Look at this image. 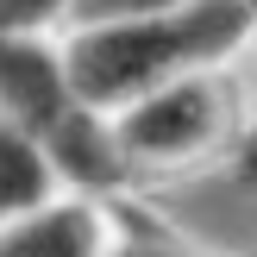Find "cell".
I'll list each match as a JSON object with an SVG mask.
<instances>
[{"label":"cell","mask_w":257,"mask_h":257,"mask_svg":"<svg viewBox=\"0 0 257 257\" xmlns=\"http://www.w3.org/2000/svg\"><path fill=\"white\" fill-rule=\"evenodd\" d=\"M113 257H207V251H195V245H182V238L157 232L151 220H138V213L125 207V232H119V245H113Z\"/></svg>","instance_id":"6"},{"label":"cell","mask_w":257,"mask_h":257,"mask_svg":"<svg viewBox=\"0 0 257 257\" xmlns=\"http://www.w3.org/2000/svg\"><path fill=\"white\" fill-rule=\"evenodd\" d=\"M251 7H257V0H251Z\"/></svg>","instance_id":"9"},{"label":"cell","mask_w":257,"mask_h":257,"mask_svg":"<svg viewBox=\"0 0 257 257\" xmlns=\"http://www.w3.org/2000/svg\"><path fill=\"white\" fill-rule=\"evenodd\" d=\"M113 132H119L132 195L213 170L257 145V63L245 57V63L176 75V82L125 100L113 113Z\"/></svg>","instance_id":"2"},{"label":"cell","mask_w":257,"mask_h":257,"mask_svg":"<svg viewBox=\"0 0 257 257\" xmlns=\"http://www.w3.org/2000/svg\"><path fill=\"white\" fill-rule=\"evenodd\" d=\"M251 63H257V44H251Z\"/></svg>","instance_id":"8"},{"label":"cell","mask_w":257,"mask_h":257,"mask_svg":"<svg viewBox=\"0 0 257 257\" xmlns=\"http://www.w3.org/2000/svg\"><path fill=\"white\" fill-rule=\"evenodd\" d=\"M125 232V207L100 195H69L0 226V257H113Z\"/></svg>","instance_id":"3"},{"label":"cell","mask_w":257,"mask_h":257,"mask_svg":"<svg viewBox=\"0 0 257 257\" xmlns=\"http://www.w3.org/2000/svg\"><path fill=\"white\" fill-rule=\"evenodd\" d=\"M257 44V7L251 0H188L157 19H119V25H75L63 32L75 88L94 107L119 113L125 100L176 82L195 69L245 63Z\"/></svg>","instance_id":"1"},{"label":"cell","mask_w":257,"mask_h":257,"mask_svg":"<svg viewBox=\"0 0 257 257\" xmlns=\"http://www.w3.org/2000/svg\"><path fill=\"white\" fill-rule=\"evenodd\" d=\"M188 0H82L75 7V25H119V19H157V13H176ZM69 25V32H75Z\"/></svg>","instance_id":"7"},{"label":"cell","mask_w":257,"mask_h":257,"mask_svg":"<svg viewBox=\"0 0 257 257\" xmlns=\"http://www.w3.org/2000/svg\"><path fill=\"white\" fill-rule=\"evenodd\" d=\"M75 7H82V0H0V38H13V32L63 38L75 25Z\"/></svg>","instance_id":"5"},{"label":"cell","mask_w":257,"mask_h":257,"mask_svg":"<svg viewBox=\"0 0 257 257\" xmlns=\"http://www.w3.org/2000/svg\"><path fill=\"white\" fill-rule=\"evenodd\" d=\"M57 195H63V176L50 163V151L25 125L0 119V226L32 213V207H44V201H57Z\"/></svg>","instance_id":"4"}]
</instances>
